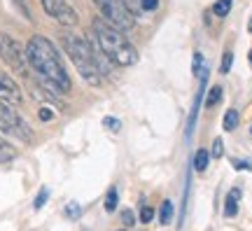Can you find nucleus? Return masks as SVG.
I'll use <instances>...</instances> for the list:
<instances>
[{
  "label": "nucleus",
  "instance_id": "25",
  "mask_svg": "<svg viewBox=\"0 0 252 231\" xmlns=\"http://www.w3.org/2000/svg\"><path fill=\"white\" fill-rule=\"evenodd\" d=\"M140 2H143L145 12H154V9H157V5H159V0H140Z\"/></svg>",
  "mask_w": 252,
  "mask_h": 231
},
{
  "label": "nucleus",
  "instance_id": "1",
  "mask_svg": "<svg viewBox=\"0 0 252 231\" xmlns=\"http://www.w3.org/2000/svg\"><path fill=\"white\" fill-rule=\"evenodd\" d=\"M26 61L31 63V68L45 89H49L56 96L70 91V77H68V70L61 61V54L47 37L33 35L28 40Z\"/></svg>",
  "mask_w": 252,
  "mask_h": 231
},
{
  "label": "nucleus",
  "instance_id": "6",
  "mask_svg": "<svg viewBox=\"0 0 252 231\" xmlns=\"http://www.w3.org/2000/svg\"><path fill=\"white\" fill-rule=\"evenodd\" d=\"M0 59L19 75H26V49L7 33H0Z\"/></svg>",
  "mask_w": 252,
  "mask_h": 231
},
{
  "label": "nucleus",
  "instance_id": "24",
  "mask_svg": "<svg viewBox=\"0 0 252 231\" xmlns=\"http://www.w3.org/2000/svg\"><path fill=\"white\" fill-rule=\"evenodd\" d=\"M103 124L108 126L110 131H119V119H115V117H105V119H103Z\"/></svg>",
  "mask_w": 252,
  "mask_h": 231
},
{
  "label": "nucleus",
  "instance_id": "10",
  "mask_svg": "<svg viewBox=\"0 0 252 231\" xmlns=\"http://www.w3.org/2000/svg\"><path fill=\"white\" fill-rule=\"evenodd\" d=\"M208 161H210V152H208V150H198L196 154H194V170L203 173V170L208 168Z\"/></svg>",
  "mask_w": 252,
  "mask_h": 231
},
{
  "label": "nucleus",
  "instance_id": "30",
  "mask_svg": "<svg viewBox=\"0 0 252 231\" xmlns=\"http://www.w3.org/2000/svg\"><path fill=\"white\" fill-rule=\"evenodd\" d=\"M250 61H252V54H250Z\"/></svg>",
  "mask_w": 252,
  "mask_h": 231
},
{
  "label": "nucleus",
  "instance_id": "2",
  "mask_svg": "<svg viewBox=\"0 0 252 231\" xmlns=\"http://www.w3.org/2000/svg\"><path fill=\"white\" fill-rule=\"evenodd\" d=\"M91 28H94V40L98 42L100 52L105 54L115 66L128 68V66L138 63V49L126 40V35L119 28L108 24L105 19H94Z\"/></svg>",
  "mask_w": 252,
  "mask_h": 231
},
{
  "label": "nucleus",
  "instance_id": "32",
  "mask_svg": "<svg viewBox=\"0 0 252 231\" xmlns=\"http://www.w3.org/2000/svg\"><path fill=\"white\" fill-rule=\"evenodd\" d=\"M122 231H124V229H122Z\"/></svg>",
  "mask_w": 252,
  "mask_h": 231
},
{
  "label": "nucleus",
  "instance_id": "5",
  "mask_svg": "<svg viewBox=\"0 0 252 231\" xmlns=\"http://www.w3.org/2000/svg\"><path fill=\"white\" fill-rule=\"evenodd\" d=\"M94 2L98 5L100 14H103L100 19H105V21L112 24L115 28L124 31V33H128V31L135 28V17L128 14V9L124 7L122 0H94Z\"/></svg>",
  "mask_w": 252,
  "mask_h": 231
},
{
  "label": "nucleus",
  "instance_id": "19",
  "mask_svg": "<svg viewBox=\"0 0 252 231\" xmlns=\"http://www.w3.org/2000/svg\"><path fill=\"white\" fill-rule=\"evenodd\" d=\"M222 154H224V142L220 140V138H215V140H213V150H210V157L220 159Z\"/></svg>",
  "mask_w": 252,
  "mask_h": 231
},
{
  "label": "nucleus",
  "instance_id": "7",
  "mask_svg": "<svg viewBox=\"0 0 252 231\" xmlns=\"http://www.w3.org/2000/svg\"><path fill=\"white\" fill-rule=\"evenodd\" d=\"M42 7L52 19H56L61 26H75L77 24V14L75 9L65 2V0H42Z\"/></svg>",
  "mask_w": 252,
  "mask_h": 231
},
{
  "label": "nucleus",
  "instance_id": "4",
  "mask_svg": "<svg viewBox=\"0 0 252 231\" xmlns=\"http://www.w3.org/2000/svg\"><path fill=\"white\" fill-rule=\"evenodd\" d=\"M0 131L7 135H14L24 142L33 140V131L26 124V119L17 112V107L5 103V100H0Z\"/></svg>",
  "mask_w": 252,
  "mask_h": 231
},
{
  "label": "nucleus",
  "instance_id": "18",
  "mask_svg": "<svg viewBox=\"0 0 252 231\" xmlns=\"http://www.w3.org/2000/svg\"><path fill=\"white\" fill-rule=\"evenodd\" d=\"M198 72L206 75V63H203V56H201V54H194V75H196V77H198Z\"/></svg>",
  "mask_w": 252,
  "mask_h": 231
},
{
  "label": "nucleus",
  "instance_id": "11",
  "mask_svg": "<svg viewBox=\"0 0 252 231\" xmlns=\"http://www.w3.org/2000/svg\"><path fill=\"white\" fill-rule=\"evenodd\" d=\"M17 159V150L9 145V142H5L2 138H0V164H7V161Z\"/></svg>",
  "mask_w": 252,
  "mask_h": 231
},
{
  "label": "nucleus",
  "instance_id": "29",
  "mask_svg": "<svg viewBox=\"0 0 252 231\" xmlns=\"http://www.w3.org/2000/svg\"><path fill=\"white\" fill-rule=\"evenodd\" d=\"M234 168H250V164H245V161H234Z\"/></svg>",
  "mask_w": 252,
  "mask_h": 231
},
{
  "label": "nucleus",
  "instance_id": "9",
  "mask_svg": "<svg viewBox=\"0 0 252 231\" xmlns=\"http://www.w3.org/2000/svg\"><path fill=\"white\" fill-rule=\"evenodd\" d=\"M238 198H241V189H231V192L226 194L224 217H236V215H238Z\"/></svg>",
  "mask_w": 252,
  "mask_h": 231
},
{
  "label": "nucleus",
  "instance_id": "31",
  "mask_svg": "<svg viewBox=\"0 0 252 231\" xmlns=\"http://www.w3.org/2000/svg\"><path fill=\"white\" fill-rule=\"evenodd\" d=\"M250 133H252V126H250Z\"/></svg>",
  "mask_w": 252,
  "mask_h": 231
},
{
  "label": "nucleus",
  "instance_id": "22",
  "mask_svg": "<svg viewBox=\"0 0 252 231\" xmlns=\"http://www.w3.org/2000/svg\"><path fill=\"white\" fill-rule=\"evenodd\" d=\"M231 61H234V56H231V52H226L224 56H222V68H220V70L229 72V70H231Z\"/></svg>",
  "mask_w": 252,
  "mask_h": 231
},
{
  "label": "nucleus",
  "instance_id": "8",
  "mask_svg": "<svg viewBox=\"0 0 252 231\" xmlns=\"http://www.w3.org/2000/svg\"><path fill=\"white\" fill-rule=\"evenodd\" d=\"M0 100H5V103H9V105H14V107L24 103V96H21L19 84L2 70H0Z\"/></svg>",
  "mask_w": 252,
  "mask_h": 231
},
{
  "label": "nucleus",
  "instance_id": "23",
  "mask_svg": "<svg viewBox=\"0 0 252 231\" xmlns=\"http://www.w3.org/2000/svg\"><path fill=\"white\" fill-rule=\"evenodd\" d=\"M47 196H49V189H40V194L35 198V208H42L47 203Z\"/></svg>",
  "mask_w": 252,
  "mask_h": 231
},
{
  "label": "nucleus",
  "instance_id": "17",
  "mask_svg": "<svg viewBox=\"0 0 252 231\" xmlns=\"http://www.w3.org/2000/svg\"><path fill=\"white\" fill-rule=\"evenodd\" d=\"M229 9H231V0H217L213 12H215L217 17H226L229 14Z\"/></svg>",
  "mask_w": 252,
  "mask_h": 231
},
{
  "label": "nucleus",
  "instance_id": "28",
  "mask_svg": "<svg viewBox=\"0 0 252 231\" xmlns=\"http://www.w3.org/2000/svg\"><path fill=\"white\" fill-rule=\"evenodd\" d=\"M14 2H17L19 7L24 9V14H26L28 19H31V9H28V2H26V0H14Z\"/></svg>",
  "mask_w": 252,
  "mask_h": 231
},
{
  "label": "nucleus",
  "instance_id": "15",
  "mask_svg": "<svg viewBox=\"0 0 252 231\" xmlns=\"http://www.w3.org/2000/svg\"><path fill=\"white\" fill-rule=\"evenodd\" d=\"M222 94H224V91H222V87H213V89H210V94H208V98H206V105L208 107L217 105V103L222 100Z\"/></svg>",
  "mask_w": 252,
  "mask_h": 231
},
{
  "label": "nucleus",
  "instance_id": "12",
  "mask_svg": "<svg viewBox=\"0 0 252 231\" xmlns=\"http://www.w3.org/2000/svg\"><path fill=\"white\" fill-rule=\"evenodd\" d=\"M222 126H224V131H234L236 126H238V112H236V110H226Z\"/></svg>",
  "mask_w": 252,
  "mask_h": 231
},
{
  "label": "nucleus",
  "instance_id": "3",
  "mask_svg": "<svg viewBox=\"0 0 252 231\" xmlns=\"http://www.w3.org/2000/svg\"><path fill=\"white\" fill-rule=\"evenodd\" d=\"M61 45L65 49V54L70 56L72 66L77 68V72L82 75V80L91 84V87H100L103 84V75L98 72L96 63H94V52L91 45L82 35L72 33V31H63L61 33Z\"/></svg>",
  "mask_w": 252,
  "mask_h": 231
},
{
  "label": "nucleus",
  "instance_id": "26",
  "mask_svg": "<svg viewBox=\"0 0 252 231\" xmlns=\"http://www.w3.org/2000/svg\"><path fill=\"white\" fill-rule=\"evenodd\" d=\"M122 220H124V227H131V224L135 222V217H133V213H131V210H124Z\"/></svg>",
  "mask_w": 252,
  "mask_h": 231
},
{
  "label": "nucleus",
  "instance_id": "13",
  "mask_svg": "<svg viewBox=\"0 0 252 231\" xmlns=\"http://www.w3.org/2000/svg\"><path fill=\"white\" fill-rule=\"evenodd\" d=\"M173 220V203L171 201H163L161 203V210H159V222L161 224H168Z\"/></svg>",
  "mask_w": 252,
  "mask_h": 231
},
{
  "label": "nucleus",
  "instance_id": "20",
  "mask_svg": "<svg viewBox=\"0 0 252 231\" xmlns=\"http://www.w3.org/2000/svg\"><path fill=\"white\" fill-rule=\"evenodd\" d=\"M140 220H143L145 224L152 222L154 220V208H150V205H140Z\"/></svg>",
  "mask_w": 252,
  "mask_h": 231
},
{
  "label": "nucleus",
  "instance_id": "16",
  "mask_svg": "<svg viewBox=\"0 0 252 231\" xmlns=\"http://www.w3.org/2000/svg\"><path fill=\"white\" fill-rule=\"evenodd\" d=\"M117 201H119V194H117V189L112 187V189L108 192V196H105V210H108V213H112V210L117 208Z\"/></svg>",
  "mask_w": 252,
  "mask_h": 231
},
{
  "label": "nucleus",
  "instance_id": "27",
  "mask_svg": "<svg viewBox=\"0 0 252 231\" xmlns=\"http://www.w3.org/2000/svg\"><path fill=\"white\" fill-rule=\"evenodd\" d=\"M37 117H40L42 122H49V119H52V110H49V107H40V112H37Z\"/></svg>",
  "mask_w": 252,
  "mask_h": 231
},
{
  "label": "nucleus",
  "instance_id": "14",
  "mask_svg": "<svg viewBox=\"0 0 252 231\" xmlns=\"http://www.w3.org/2000/svg\"><path fill=\"white\" fill-rule=\"evenodd\" d=\"M122 2H124V7L128 9V14H131V17H138V14H143L145 12L140 0H122Z\"/></svg>",
  "mask_w": 252,
  "mask_h": 231
},
{
  "label": "nucleus",
  "instance_id": "21",
  "mask_svg": "<svg viewBox=\"0 0 252 231\" xmlns=\"http://www.w3.org/2000/svg\"><path fill=\"white\" fill-rule=\"evenodd\" d=\"M65 215H68L70 220H77V217H80V205H77V203H68V205H65Z\"/></svg>",
  "mask_w": 252,
  "mask_h": 231
}]
</instances>
